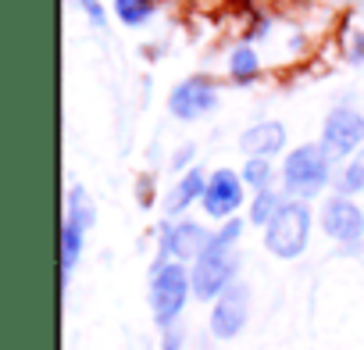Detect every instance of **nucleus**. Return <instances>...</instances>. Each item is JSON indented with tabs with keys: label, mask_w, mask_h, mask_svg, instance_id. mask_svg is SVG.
I'll return each instance as SVG.
<instances>
[{
	"label": "nucleus",
	"mask_w": 364,
	"mask_h": 350,
	"mask_svg": "<svg viewBox=\"0 0 364 350\" xmlns=\"http://www.w3.org/2000/svg\"><path fill=\"white\" fill-rule=\"evenodd\" d=\"M208 175L211 171H204L200 164L190 168V171H182L178 179H175V186L164 193V215L168 218H182L193 204H200L204 201V190H208Z\"/></svg>",
	"instance_id": "11"
},
{
	"label": "nucleus",
	"mask_w": 364,
	"mask_h": 350,
	"mask_svg": "<svg viewBox=\"0 0 364 350\" xmlns=\"http://www.w3.org/2000/svg\"><path fill=\"white\" fill-rule=\"evenodd\" d=\"M215 229H208L204 222H193V218H175V222H164L161 233H157V261H182V265H193L208 243H211Z\"/></svg>",
	"instance_id": "7"
},
{
	"label": "nucleus",
	"mask_w": 364,
	"mask_h": 350,
	"mask_svg": "<svg viewBox=\"0 0 364 350\" xmlns=\"http://www.w3.org/2000/svg\"><path fill=\"white\" fill-rule=\"evenodd\" d=\"M65 218L75 222L86 233L97 226V204H93V197H90V190L82 183H72L68 186V193H65Z\"/></svg>",
	"instance_id": "15"
},
{
	"label": "nucleus",
	"mask_w": 364,
	"mask_h": 350,
	"mask_svg": "<svg viewBox=\"0 0 364 350\" xmlns=\"http://www.w3.org/2000/svg\"><path fill=\"white\" fill-rule=\"evenodd\" d=\"M247 222L243 218H229L215 229L208 250L190 265V275H193V297L204 300V304H215L236 279H240V236H243Z\"/></svg>",
	"instance_id": "1"
},
{
	"label": "nucleus",
	"mask_w": 364,
	"mask_h": 350,
	"mask_svg": "<svg viewBox=\"0 0 364 350\" xmlns=\"http://www.w3.org/2000/svg\"><path fill=\"white\" fill-rule=\"evenodd\" d=\"M240 175H243V183H247L250 193H261V190H272L275 186L279 168L272 164V157H247L243 168H240Z\"/></svg>",
	"instance_id": "16"
},
{
	"label": "nucleus",
	"mask_w": 364,
	"mask_h": 350,
	"mask_svg": "<svg viewBox=\"0 0 364 350\" xmlns=\"http://www.w3.org/2000/svg\"><path fill=\"white\" fill-rule=\"evenodd\" d=\"M247 193H250V190H247V183H243V175H240L236 168L222 164V168H215V171L208 175V190H204L200 208H204L208 218L229 222V218H236V211L247 204Z\"/></svg>",
	"instance_id": "9"
},
{
	"label": "nucleus",
	"mask_w": 364,
	"mask_h": 350,
	"mask_svg": "<svg viewBox=\"0 0 364 350\" xmlns=\"http://www.w3.org/2000/svg\"><path fill=\"white\" fill-rule=\"evenodd\" d=\"M190 297H193L190 265H182V261H154L150 282H146V300H150V314H154L157 329L178 325Z\"/></svg>",
	"instance_id": "3"
},
{
	"label": "nucleus",
	"mask_w": 364,
	"mask_h": 350,
	"mask_svg": "<svg viewBox=\"0 0 364 350\" xmlns=\"http://www.w3.org/2000/svg\"><path fill=\"white\" fill-rule=\"evenodd\" d=\"M182 343H186V332H182V325L161 329V350H182Z\"/></svg>",
	"instance_id": "22"
},
{
	"label": "nucleus",
	"mask_w": 364,
	"mask_h": 350,
	"mask_svg": "<svg viewBox=\"0 0 364 350\" xmlns=\"http://www.w3.org/2000/svg\"><path fill=\"white\" fill-rule=\"evenodd\" d=\"M318 226L343 254H360V247H364V208L353 197H343V193L325 197V204L318 211Z\"/></svg>",
	"instance_id": "5"
},
{
	"label": "nucleus",
	"mask_w": 364,
	"mask_h": 350,
	"mask_svg": "<svg viewBox=\"0 0 364 350\" xmlns=\"http://www.w3.org/2000/svg\"><path fill=\"white\" fill-rule=\"evenodd\" d=\"M218 104H222V93L211 75H186L168 93V115L178 122H200V118L215 115Z\"/></svg>",
	"instance_id": "8"
},
{
	"label": "nucleus",
	"mask_w": 364,
	"mask_h": 350,
	"mask_svg": "<svg viewBox=\"0 0 364 350\" xmlns=\"http://www.w3.org/2000/svg\"><path fill=\"white\" fill-rule=\"evenodd\" d=\"M193 161H197V143H178V147L171 150V161H168V164H171V171H178V175H182V171L197 168Z\"/></svg>",
	"instance_id": "20"
},
{
	"label": "nucleus",
	"mask_w": 364,
	"mask_h": 350,
	"mask_svg": "<svg viewBox=\"0 0 364 350\" xmlns=\"http://www.w3.org/2000/svg\"><path fill=\"white\" fill-rule=\"evenodd\" d=\"M336 193L353 197V201L364 193V150L339 164V171H336Z\"/></svg>",
	"instance_id": "18"
},
{
	"label": "nucleus",
	"mask_w": 364,
	"mask_h": 350,
	"mask_svg": "<svg viewBox=\"0 0 364 350\" xmlns=\"http://www.w3.org/2000/svg\"><path fill=\"white\" fill-rule=\"evenodd\" d=\"M282 204H286V193H279L275 186H272V190H261V193H254V197H250V208H247V222H250V226H261V229H264V226H268V222H272V218L279 215V208H282Z\"/></svg>",
	"instance_id": "19"
},
{
	"label": "nucleus",
	"mask_w": 364,
	"mask_h": 350,
	"mask_svg": "<svg viewBox=\"0 0 364 350\" xmlns=\"http://www.w3.org/2000/svg\"><path fill=\"white\" fill-rule=\"evenodd\" d=\"M346 58H350L353 65H364V29H357V33L350 36V47H346Z\"/></svg>",
	"instance_id": "23"
},
{
	"label": "nucleus",
	"mask_w": 364,
	"mask_h": 350,
	"mask_svg": "<svg viewBox=\"0 0 364 350\" xmlns=\"http://www.w3.org/2000/svg\"><path fill=\"white\" fill-rule=\"evenodd\" d=\"M282 193L293 201H314L328 186H336V161L321 143H296L286 150V161L279 164Z\"/></svg>",
	"instance_id": "2"
},
{
	"label": "nucleus",
	"mask_w": 364,
	"mask_h": 350,
	"mask_svg": "<svg viewBox=\"0 0 364 350\" xmlns=\"http://www.w3.org/2000/svg\"><path fill=\"white\" fill-rule=\"evenodd\" d=\"M286 139H289L286 125L275 118H264V122H254L240 132V150L247 157H275L286 150Z\"/></svg>",
	"instance_id": "12"
},
{
	"label": "nucleus",
	"mask_w": 364,
	"mask_h": 350,
	"mask_svg": "<svg viewBox=\"0 0 364 350\" xmlns=\"http://www.w3.org/2000/svg\"><path fill=\"white\" fill-rule=\"evenodd\" d=\"M75 4L82 8V15L90 18L93 29H104V26H107V8L100 4V0H75Z\"/></svg>",
	"instance_id": "21"
},
{
	"label": "nucleus",
	"mask_w": 364,
	"mask_h": 350,
	"mask_svg": "<svg viewBox=\"0 0 364 350\" xmlns=\"http://www.w3.org/2000/svg\"><path fill=\"white\" fill-rule=\"evenodd\" d=\"M82 250H86V229H79L75 222L61 218V236H58V258H61V282H65V286L72 282V272H75V265H79Z\"/></svg>",
	"instance_id": "13"
},
{
	"label": "nucleus",
	"mask_w": 364,
	"mask_h": 350,
	"mask_svg": "<svg viewBox=\"0 0 364 350\" xmlns=\"http://www.w3.org/2000/svg\"><path fill=\"white\" fill-rule=\"evenodd\" d=\"M311 229H314V215H311L307 201L286 197L279 215L261 229V243L275 261H296V258H304V250L311 243Z\"/></svg>",
	"instance_id": "4"
},
{
	"label": "nucleus",
	"mask_w": 364,
	"mask_h": 350,
	"mask_svg": "<svg viewBox=\"0 0 364 350\" xmlns=\"http://www.w3.org/2000/svg\"><path fill=\"white\" fill-rule=\"evenodd\" d=\"M318 143L328 150L332 161H350L353 154L364 150V115L350 104H336L321 122Z\"/></svg>",
	"instance_id": "6"
},
{
	"label": "nucleus",
	"mask_w": 364,
	"mask_h": 350,
	"mask_svg": "<svg viewBox=\"0 0 364 350\" xmlns=\"http://www.w3.org/2000/svg\"><path fill=\"white\" fill-rule=\"evenodd\" d=\"M111 11L125 29H143L157 15V0H114Z\"/></svg>",
	"instance_id": "17"
},
{
	"label": "nucleus",
	"mask_w": 364,
	"mask_h": 350,
	"mask_svg": "<svg viewBox=\"0 0 364 350\" xmlns=\"http://www.w3.org/2000/svg\"><path fill=\"white\" fill-rule=\"evenodd\" d=\"M250 322V286L243 279H236L215 304H211V314H208V329L215 339H236Z\"/></svg>",
	"instance_id": "10"
},
{
	"label": "nucleus",
	"mask_w": 364,
	"mask_h": 350,
	"mask_svg": "<svg viewBox=\"0 0 364 350\" xmlns=\"http://www.w3.org/2000/svg\"><path fill=\"white\" fill-rule=\"evenodd\" d=\"M225 68H229V79L236 83V86H250V83H257V75H261V54L254 51V43H236L232 51H229V58H225Z\"/></svg>",
	"instance_id": "14"
}]
</instances>
